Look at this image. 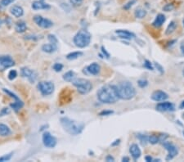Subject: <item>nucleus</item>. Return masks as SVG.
<instances>
[{"label":"nucleus","instance_id":"35","mask_svg":"<svg viewBox=\"0 0 184 162\" xmlns=\"http://www.w3.org/2000/svg\"><path fill=\"white\" fill-rule=\"evenodd\" d=\"M136 1H137V0H130V2H128V3L124 6V8L126 9V10H129V9H130V8H131L135 3H136Z\"/></svg>","mask_w":184,"mask_h":162},{"label":"nucleus","instance_id":"43","mask_svg":"<svg viewBox=\"0 0 184 162\" xmlns=\"http://www.w3.org/2000/svg\"><path fill=\"white\" fill-rule=\"evenodd\" d=\"M106 160L107 161H114L115 159H114V157H112L111 156H107V158H106Z\"/></svg>","mask_w":184,"mask_h":162},{"label":"nucleus","instance_id":"51","mask_svg":"<svg viewBox=\"0 0 184 162\" xmlns=\"http://www.w3.org/2000/svg\"><path fill=\"white\" fill-rule=\"evenodd\" d=\"M182 74H183V75H184V69H183V70H182Z\"/></svg>","mask_w":184,"mask_h":162},{"label":"nucleus","instance_id":"21","mask_svg":"<svg viewBox=\"0 0 184 162\" xmlns=\"http://www.w3.org/2000/svg\"><path fill=\"white\" fill-rule=\"evenodd\" d=\"M10 128L4 124H0V136L1 137H7L11 134Z\"/></svg>","mask_w":184,"mask_h":162},{"label":"nucleus","instance_id":"28","mask_svg":"<svg viewBox=\"0 0 184 162\" xmlns=\"http://www.w3.org/2000/svg\"><path fill=\"white\" fill-rule=\"evenodd\" d=\"M160 141V138L157 137L156 135H151L148 137V142H151L152 144H156Z\"/></svg>","mask_w":184,"mask_h":162},{"label":"nucleus","instance_id":"24","mask_svg":"<svg viewBox=\"0 0 184 162\" xmlns=\"http://www.w3.org/2000/svg\"><path fill=\"white\" fill-rule=\"evenodd\" d=\"M10 106L13 110L16 111H18L21 110V109L22 108L23 106H24V103H23L21 100H18V101H16L15 102L12 103Z\"/></svg>","mask_w":184,"mask_h":162},{"label":"nucleus","instance_id":"52","mask_svg":"<svg viewBox=\"0 0 184 162\" xmlns=\"http://www.w3.org/2000/svg\"><path fill=\"white\" fill-rule=\"evenodd\" d=\"M183 25H184V21H183Z\"/></svg>","mask_w":184,"mask_h":162},{"label":"nucleus","instance_id":"12","mask_svg":"<svg viewBox=\"0 0 184 162\" xmlns=\"http://www.w3.org/2000/svg\"><path fill=\"white\" fill-rule=\"evenodd\" d=\"M101 70V66L99 64L94 62L88 66L87 67L84 68L83 72L86 74V75H97L100 73Z\"/></svg>","mask_w":184,"mask_h":162},{"label":"nucleus","instance_id":"5","mask_svg":"<svg viewBox=\"0 0 184 162\" xmlns=\"http://www.w3.org/2000/svg\"><path fill=\"white\" fill-rule=\"evenodd\" d=\"M73 85L76 87L78 92L80 94L85 95L91 91L92 88V85L89 80H85V79H75L72 81Z\"/></svg>","mask_w":184,"mask_h":162},{"label":"nucleus","instance_id":"9","mask_svg":"<svg viewBox=\"0 0 184 162\" xmlns=\"http://www.w3.org/2000/svg\"><path fill=\"white\" fill-rule=\"evenodd\" d=\"M43 143L47 148H53L57 145V139L49 132L43 133L42 137Z\"/></svg>","mask_w":184,"mask_h":162},{"label":"nucleus","instance_id":"16","mask_svg":"<svg viewBox=\"0 0 184 162\" xmlns=\"http://www.w3.org/2000/svg\"><path fill=\"white\" fill-rule=\"evenodd\" d=\"M130 152L134 160H137L141 156V150L137 144H132L130 147Z\"/></svg>","mask_w":184,"mask_h":162},{"label":"nucleus","instance_id":"41","mask_svg":"<svg viewBox=\"0 0 184 162\" xmlns=\"http://www.w3.org/2000/svg\"><path fill=\"white\" fill-rule=\"evenodd\" d=\"M112 113H113L112 111H103L100 113V115H109L111 114H112Z\"/></svg>","mask_w":184,"mask_h":162},{"label":"nucleus","instance_id":"1","mask_svg":"<svg viewBox=\"0 0 184 162\" xmlns=\"http://www.w3.org/2000/svg\"><path fill=\"white\" fill-rule=\"evenodd\" d=\"M97 98L100 102L106 104H111L116 102L119 99L116 86L111 85L102 86L97 91Z\"/></svg>","mask_w":184,"mask_h":162},{"label":"nucleus","instance_id":"14","mask_svg":"<svg viewBox=\"0 0 184 162\" xmlns=\"http://www.w3.org/2000/svg\"><path fill=\"white\" fill-rule=\"evenodd\" d=\"M168 97H169V96L166 92L160 91V90L156 91L152 95V99L156 101V102H163L164 100H166Z\"/></svg>","mask_w":184,"mask_h":162},{"label":"nucleus","instance_id":"48","mask_svg":"<svg viewBox=\"0 0 184 162\" xmlns=\"http://www.w3.org/2000/svg\"><path fill=\"white\" fill-rule=\"evenodd\" d=\"M181 50H182V54L184 55V43L181 45Z\"/></svg>","mask_w":184,"mask_h":162},{"label":"nucleus","instance_id":"8","mask_svg":"<svg viewBox=\"0 0 184 162\" xmlns=\"http://www.w3.org/2000/svg\"><path fill=\"white\" fill-rule=\"evenodd\" d=\"M163 147L168 151V156L166 157V160H170L174 159V157L178 154V147L173 143H171V142H164L163 143Z\"/></svg>","mask_w":184,"mask_h":162},{"label":"nucleus","instance_id":"4","mask_svg":"<svg viewBox=\"0 0 184 162\" xmlns=\"http://www.w3.org/2000/svg\"><path fill=\"white\" fill-rule=\"evenodd\" d=\"M91 42V35L88 31L85 30H81L75 35L74 37V43L75 46L80 48L88 46Z\"/></svg>","mask_w":184,"mask_h":162},{"label":"nucleus","instance_id":"47","mask_svg":"<svg viewBox=\"0 0 184 162\" xmlns=\"http://www.w3.org/2000/svg\"><path fill=\"white\" fill-rule=\"evenodd\" d=\"M122 161H125V162L130 161V158H129V157H124V158L122 159Z\"/></svg>","mask_w":184,"mask_h":162},{"label":"nucleus","instance_id":"30","mask_svg":"<svg viewBox=\"0 0 184 162\" xmlns=\"http://www.w3.org/2000/svg\"><path fill=\"white\" fill-rule=\"evenodd\" d=\"M3 92H6L7 94L8 95V96H10L12 98H13V99L15 100V101H18V100H20V98L17 96V95L15 94V93H13V92H11V91H9L8 89H3Z\"/></svg>","mask_w":184,"mask_h":162},{"label":"nucleus","instance_id":"26","mask_svg":"<svg viewBox=\"0 0 184 162\" xmlns=\"http://www.w3.org/2000/svg\"><path fill=\"white\" fill-rule=\"evenodd\" d=\"M134 14L135 17L137 18H143L147 15V11L145 10V9H143V8H137V9H136Z\"/></svg>","mask_w":184,"mask_h":162},{"label":"nucleus","instance_id":"42","mask_svg":"<svg viewBox=\"0 0 184 162\" xmlns=\"http://www.w3.org/2000/svg\"><path fill=\"white\" fill-rule=\"evenodd\" d=\"M70 1H71V3H72L73 4H75V5H80L83 2V0H70Z\"/></svg>","mask_w":184,"mask_h":162},{"label":"nucleus","instance_id":"10","mask_svg":"<svg viewBox=\"0 0 184 162\" xmlns=\"http://www.w3.org/2000/svg\"><path fill=\"white\" fill-rule=\"evenodd\" d=\"M34 21L38 26L43 28V29H48V28L52 27L53 25V23H52V21H50L49 19H47V18L43 17L42 16L39 15L34 17Z\"/></svg>","mask_w":184,"mask_h":162},{"label":"nucleus","instance_id":"50","mask_svg":"<svg viewBox=\"0 0 184 162\" xmlns=\"http://www.w3.org/2000/svg\"><path fill=\"white\" fill-rule=\"evenodd\" d=\"M1 25H2V21L0 20V26H1Z\"/></svg>","mask_w":184,"mask_h":162},{"label":"nucleus","instance_id":"27","mask_svg":"<svg viewBox=\"0 0 184 162\" xmlns=\"http://www.w3.org/2000/svg\"><path fill=\"white\" fill-rule=\"evenodd\" d=\"M176 27H177L176 23L174 22V21H172V22L170 23L169 25H168L166 31H165V34H166V35H169V34H171V33H173L174 30H175Z\"/></svg>","mask_w":184,"mask_h":162},{"label":"nucleus","instance_id":"6","mask_svg":"<svg viewBox=\"0 0 184 162\" xmlns=\"http://www.w3.org/2000/svg\"><path fill=\"white\" fill-rule=\"evenodd\" d=\"M37 88L43 96H48L54 92L55 86L51 81H41L38 84Z\"/></svg>","mask_w":184,"mask_h":162},{"label":"nucleus","instance_id":"3","mask_svg":"<svg viewBox=\"0 0 184 162\" xmlns=\"http://www.w3.org/2000/svg\"><path fill=\"white\" fill-rule=\"evenodd\" d=\"M116 89L119 98H121L123 100L132 99L136 95V90L133 85L129 81L119 83V85L116 86Z\"/></svg>","mask_w":184,"mask_h":162},{"label":"nucleus","instance_id":"46","mask_svg":"<svg viewBox=\"0 0 184 162\" xmlns=\"http://www.w3.org/2000/svg\"><path fill=\"white\" fill-rule=\"evenodd\" d=\"M102 52H104V54H106V55H107V58H109V54H108V53H107V51H106V49H104V47H102Z\"/></svg>","mask_w":184,"mask_h":162},{"label":"nucleus","instance_id":"13","mask_svg":"<svg viewBox=\"0 0 184 162\" xmlns=\"http://www.w3.org/2000/svg\"><path fill=\"white\" fill-rule=\"evenodd\" d=\"M156 110L160 111H164V112L173 111H174V105L169 102H161V103L157 104Z\"/></svg>","mask_w":184,"mask_h":162},{"label":"nucleus","instance_id":"40","mask_svg":"<svg viewBox=\"0 0 184 162\" xmlns=\"http://www.w3.org/2000/svg\"><path fill=\"white\" fill-rule=\"evenodd\" d=\"M173 9H174V6H173V4H170V3L166 4L164 7V10L166 11V12H169V11L173 10Z\"/></svg>","mask_w":184,"mask_h":162},{"label":"nucleus","instance_id":"29","mask_svg":"<svg viewBox=\"0 0 184 162\" xmlns=\"http://www.w3.org/2000/svg\"><path fill=\"white\" fill-rule=\"evenodd\" d=\"M13 157V152H11L9 154H6L4 156H2L0 157V162H4V161H8L10 160Z\"/></svg>","mask_w":184,"mask_h":162},{"label":"nucleus","instance_id":"36","mask_svg":"<svg viewBox=\"0 0 184 162\" xmlns=\"http://www.w3.org/2000/svg\"><path fill=\"white\" fill-rule=\"evenodd\" d=\"M47 39H48L50 43H57V39L56 38L55 35H49L48 36H47Z\"/></svg>","mask_w":184,"mask_h":162},{"label":"nucleus","instance_id":"11","mask_svg":"<svg viewBox=\"0 0 184 162\" xmlns=\"http://www.w3.org/2000/svg\"><path fill=\"white\" fill-rule=\"evenodd\" d=\"M21 76L24 78H26L30 83H34L37 79V73L35 70H31L28 67H22L21 70Z\"/></svg>","mask_w":184,"mask_h":162},{"label":"nucleus","instance_id":"39","mask_svg":"<svg viewBox=\"0 0 184 162\" xmlns=\"http://www.w3.org/2000/svg\"><path fill=\"white\" fill-rule=\"evenodd\" d=\"M144 66L146 68H147L148 70H153V66H152V63L150 62L148 60H146L144 62Z\"/></svg>","mask_w":184,"mask_h":162},{"label":"nucleus","instance_id":"32","mask_svg":"<svg viewBox=\"0 0 184 162\" xmlns=\"http://www.w3.org/2000/svg\"><path fill=\"white\" fill-rule=\"evenodd\" d=\"M53 70L56 71V72H60V71H62V70L63 69V65L62 64H61V63H55L53 66Z\"/></svg>","mask_w":184,"mask_h":162},{"label":"nucleus","instance_id":"33","mask_svg":"<svg viewBox=\"0 0 184 162\" xmlns=\"http://www.w3.org/2000/svg\"><path fill=\"white\" fill-rule=\"evenodd\" d=\"M138 138H139L142 144H146L148 142V137H147V135L138 134Z\"/></svg>","mask_w":184,"mask_h":162},{"label":"nucleus","instance_id":"25","mask_svg":"<svg viewBox=\"0 0 184 162\" xmlns=\"http://www.w3.org/2000/svg\"><path fill=\"white\" fill-rule=\"evenodd\" d=\"M82 55V52H73L67 54L66 55V58H67L68 60H75V59H77L78 58H80Z\"/></svg>","mask_w":184,"mask_h":162},{"label":"nucleus","instance_id":"19","mask_svg":"<svg viewBox=\"0 0 184 162\" xmlns=\"http://www.w3.org/2000/svg\"><path fill=\"white\" fill-rule=\"evenodd\" d=\"M57 49V43H47V44H43L42 46L43 52H47V53H52V52H56Z\"/></svg>","mask_w":184,"mask_h":162},{"label":"nucleus","instance_id":"34","mask_svg":"<svg viewBox=\"0 0 184 162\" xmlns=\"http://www.w3.org/2000/svg\"><path fill=\"white\" fill-rule=\"evenodd\" d=\"M15 0H1L0 1V4L1 6H3V7H7L11 3H13Z\"/></svg>","mask_w":184,"mask_h":162},{"label":"nucleus","instance_id":"38","mask_svg":"<svg viewBox=\"0 0 184 162\" xmlns=\"http://www.w3.org/2000/svg\"><path fill=\"white\" fill-rule=\"evenodd\" d=\"M137 83H138V85H139L141 88H145L147 85H148V82H147V80H138V82Z\"/></svg>","mask_w":184,"mask_h":162},{"label":"nucleus","instance_id":"45","mask_svg":"<svg viewBox=\"0 0 184 162\" xmlns=\"http://www.w3.org/2000/svg\"><path fill=\"white\" fill-rule=\"evenodd\" d=\"M145 159H146V160H147V161H148V162L152 161V160H153V159H152V156H146V158H145Z\"/></svg>","mask_w":184,"mask_h":162},{"label":"nucleus","instance_id":"18","mask_svg":"<svg viewBox=\"0 0 184 162\" xmlns=\"http://www.w3.org/2000/svg\"><path fill=\"white\" fill-rule=\"evenodd\" d=\"M10 13H12V15L14 16L15 17L19 18L21 17L23 15H24V10L23 8L21 7V6L15 5L12 7L10 9Z\"/></svg>","mask_w":184,"mask_h":162},{"label":"nucleus","instance_id":"49","mask_svg":"<svg viewBox=\"0 0 184 162\" xmlns=\"http://www.w3.org/2000/svg\"><path fill=\"white\" fill-rule=\"evenodd\" d=\"M181 107H183V108H184V101H183V102H182Z\"/></svg>","mask_w":184,"mask_h":162},{"label":"nucleus","instance_id":"23","mask_svg":"<svg viewBox=\"0 0 184 162\" xmlns=\"http://www.w3.org/2000/svg\"><path fill=\"white\" fill-rule=\"evenodd\" d=\"M75 79V74L74 71L70 70L63 75V80H66V82H72L73 80Z\"/></svg>","mask_w":184,"mask_h":162},{"label":"nucleus","instance_id":"7","mask_svg":"<svg viewBox=\"0 0 184 162\" xmlns=\"http://www.w3.org/2000/svg\"><path fill=\"white\" fill-rule=\"evenodd\" d=\"M15 65V62L9 55H0V70H4Z\"/></svg>","mask_w":184,"mask_h":162},{"label":"nucleus","instance_id":"44","mask_svg":"<svg viewBox=\"0 0 184 162\" xmlns=\"http://www.w3.org/2000/svg\"><path fill=\"white\" fill-rule=\"evenodd\" d=\"M155 65H156V67H158L160 69V72H163V68H162V66H160L159 64H158V63H156V64H155Z\"/></svg>","mask_w":184,"mask_h":162},{"label":"nucleus","instance_id":"37","mask_svg":"<svg viewBox=\"0 0 184 162\" xmlns=\"http://www.w3.org/2000/svg\"><path fill=\"white\" fill-rule=\"evenodd\" d=\"M10 113V110L8 109V108H3L2 111H0V116H4V115H8Z\"/></svg>","mask_w":184,"mask_h":162},{"label":"nucleus","instance_id":"20","mask_svg":"<svg viewBox=\"0 0 184 162\" xmlns=\"http://www.w3.org/2000/svg\"><path fill=\"white\" fill-rule=\"evenodd\" d=\"M165 20H166V18H165L164 15H163V14H158L156 16V19H155V21H153V23H152V25L155 27H160L164 24Z\"/></svg>","mask_w":184,"mask_h":162},{"label":"nucleus","instance_id":"15","mask_svg":"<svg viewBox=\"0 0 184 162\" xmlns=\"http://www.w3.org/2000/svg\"><path fill=\"white\" fill-rule=\"evenodd\" d=\"M32 8L34 10H47V9H49L50 5L47 4V3L43 2L42 0H37V1H34L32 3V5H31Z\"/></svg>","mask_w":184,"mask_h":162},{"label":"nucleus","instance_id":"22","mask_svg":"<svg viewBox=\"0 0 184 162\" xmlns=\"http://www.w3.org/2000/svg\"><path fill=\"white\" fill-rule=\"evenodd\" d=\"M26 28H27V25H26V23L25 21H18L15 25V30L17 33H24L26 30Z\"/></svg>","mask_w":184,"mask_h":162},{"label":"nucleus","instance_id":"31","mask_svg":"<svg viewBox=\"0 0 184 162\" xmlns=\"http://www.w3.org/2000/svg\"><path fill=\"white\" fill-rule=\"evenodd\" d=\"M17 70H10V71H9V73H8V79H9L10 80H15L16 78H17Z\"/></svg>","mask_w":184,"mask_h":162},{"label":"nucleus","instance_id":"2","mask_svg":"<svg viewBox=\"0 0 184 162\" xmlns=\"http://www.w3.org/2000/svg\"><path fill=\"white\" fill-rule=\"evenodd\" d=\"M60 121H61V125L64 128V130L70 135L80 134L84 128V125L83 123L77 122L75 120H71L70 118L62 117L61 118Z\"/></svg>","mask_w":184,"mask_h":162},{"label":"nucleus","instance_id":"17","mask_svg":"<svg viewBox=\"0 0 184 162\" xmlns=\"http://www.w3.org/2000/svg\"><path fill=\"white\" fill-rule=\"evenodd\" d=\"M118 36L121 39H125V40H131L133 39L135 37V35L133 33L130 32L128 30H118L115 31Z\"/></svg>","mask_w":184,"mask_h":162}]
</instances>
